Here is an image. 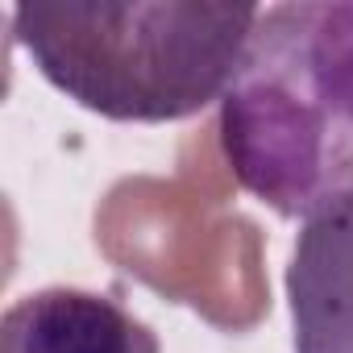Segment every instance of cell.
<instances>
[{
  "label": "cell",
  "mask_w": 353,
  "mask_h": 353,
  "mask_svg": "<svg viewBox=\"0 0 353 353\" xmlns=\"http://www.w3.org/2000/svg\"><path fill=\"white\" fill-rule=\"evenodd\" d=\"M241 192L287 221L353 196V0L266 5L221 100Z\"/></svg>",
  "instance_id": "obj_1"
},
{
  "label": "cell",
  "mask_w": 353,
  "mask_h": 353,
  "mask_svg": "<svg viewBox=\"0 0 353 353\" xmlns=\"http://www.w3.org/2000/svg\"><path fill=\"white\" fill-rule=\"evenodd\" d=\"M258 5L133 0V5H13V42L79 108L166 125L225 100Z\"/></svg>",
  "instance_id": "obj_2"
},
{
  "label": "cell",
  "mask_w": 353,
  "mask_h": 353,
  "mask_svg": "<svg viewBox=\"0 0 353 353\" xmlns=\"http://www.w3.org/2000/svg\"><path fill=\"white\" fill-rule=\"evenodd\" d=\"M283 287L295 353H353V196L303 221Z\"/></svg>",
  "instance_id": "obj_3"
},
{
  "label": "cell",
  "mask_w": 353,
  "mask_h": 353,
  "mask_svg": "<svg viewBox=\"0 0 353 353\" xmlns=\"http://www.w3.org/2000/svg\"><path fill=\"white\" fill-rule=\"evenodd\" d=\"M0 353H162V341L121 299L54 283L5 307Z\"/></svg>",
  "instance_id": "obj_4"
}]
</instances>
